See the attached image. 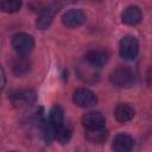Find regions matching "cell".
Here are the masks:
<instances>
[{"instance_id":"e0dca14e","label":"cell","mask_w":152,"mask_h":152,"mask_svg":"<svg viewBox=\"0 0 152 152\" xmlns=\"http://www.w3.org/2000/svg\"><path fill=\"white\" fill-rule=\"evenodd\" d=\"M0 7L5 13H15L21 7V0H0Z\"/></svg>"},{"instance_id":"2e32d148","label":"cell","mask_w":152,"mask_h":152,"mask_svg":"<svg viewBox=\"0 0 152 152\" xmlns=\"http://www.w3.org/2000/svg\"><path fill=\"white\" fill-rule=\"evenodd\" d=\"M87 139L91 142H96V144H100L102 141L106 140L107 138V131L103 128H99V129H87Z\"/></svg>"},{"instance_id":"3957f363","label":"cell","mask_w":152,"mask_h":152,"mask_svg":"<svg viewBox=\"0 0 152 152\" xmlns=\"http://www.w3.org/2000/svg\"><path fill=\"white\" fill-rule=\"evenodd\" d=\"M34 45L33 38L26 33H17L12 38V46L18 55H27L32 51Z\"/></svg>"},{"instance_id":"4fadbf2b","label":"cell","mask_w":152,"mask_h":152,"mask_svg":"<svg viewBox=\"0 0 152 152\" xmlns=\"http://www.w3.org/2000/svg\"><path fill=\"white\" fill-rule=\"evenodd\" d=\"M121 19L127 25H137L141 20V11L137 6H129L122 12Z\"/></svg>"},{"instance_id":"277c9868","label":"cell","mask_w":152,"mask_h":152,"mask_svg":"<svg viewBox=\"0 0 152 152\" xmlns=\"http://www.w3.org/2000/svg\"><path fill=\"white\" fill-rule=\"evenodd\" d=\"M74 102L78 106V107H82V108H90L96 104L97 102V97L96 95L87 89V88H80V89H76L75 93H74Z\"/></svg>"},{"instance_id":"5bb4252c","label":"cell","mask_w":152,"mask_h":152,"mask_svg":"<svg viewBox=\"0 0 152 152\" xmlns=\"http://www.w3.org/2000/svg\"><path fill=\"white\" fill-rule=\"evenodd\" d=\"M30 69H31V62L25 57V55H19L12 61V70L18 76L27 74Z\"/></svg>"},{"instance_id":"8992f818","label":"cell","mask_w":152,"mask_h":152,"mask_svg":"<svg viewBox=\"0 0 152 152\" xmlns=\"http://www.w3.org/2000/svg\"><path fill=\"white\" fill-rule=\"evenodd\" d=\"M62 21L66 27H78L86 21V14L81 10H69L63 14Z\"/></svg>"},{"instance_id":"7c38bea8","label":"cell","mask_w":152,"mask_h":152,"mask_svg":"<svg viewBox=\"0 0 152 152\" xmlns=\"http://www.w3.org/2000/svg\"><path fill=\"white\" fill-rule=\"evenodd\" d=\"M114 116L120 122L129 121L134 116V108L128 103H119L114 109Z\"/></svg>"},{"instance_id":"52a82bcc","label":"cell","mask_w":152,"mask_h":152,"mask_svg":"<svg viewBox=\"0 0 152 152\" xmlns=\"http://www.w3.org/2000/svg\"><path fill=\"white\" fill-rule=\"evenodd\" d=\"M104 116L100 112H89L86 113L82 118V124L86 129H99L104 127Z\"/></svg>"},{"instance_id":"8fae6325","label":"cell","mask_w":152,"mask_h":152,"mask_svg":"<svg viewBox=\"0 0 152 152\" xmlns=\"http://www.w3.org/2000/svg\"><path fill=\"white\" fill-rule=\"evenodd\" d=\"M56 11H58V10L55 6H49V7L44 8L37 18V23H36L37 27L40 30H45L46 27H49L53 20Z\"/></svg>"},{"instance_id":"d6986e66","label":"cell","mask_w":152,"mask_h":152,"mask_svg":"<svg viewBox=\"0 0 152 152\" xmlns=\"http://www.w3.org/2000/svg\"><path fill=\"white\" fill-rule=\"evenodd\" d=\"M147 82H148V84H151L152 86V68L148 70V72H147Z\"/></svg>"},{"instance_id":"6da1fadb","label":"cell","mask_w":152,"mask_h":152,"mask_svg":"<svg viewBox=\"0 0 152 152\" xmlns=\"http://www.w3.org/2000/svg\"><path fill=\"white\" fill-rule=\"evenodd\" d=\"M134 72L126 66L116 68L114 71H112L109 80L110 83L118 88H128L134 83Z\"/></svg>"},{"instance_id":"30bf717a","label":"cell","mask_w":152,"mask_h":152,"mask_svg":"<svg viewBox=\"0 0 152 152\" xmlns=\"http://www.w3.org/2000/svg\"><path fill=\"white\" fill-rule=\"evenodd\" d=\"M97 68L93 66L91 64H89L86 59L83 64H80L78 66V76L82 81L84 82H95L99 78V74H97Z\"/></svg>"},{"instance_id":"7a4b0ae2","label":"cell","mask_w":152,"mask_h":152,"mask_svg":"<svg viewBox=\"0 0 152 152\" xmlns=\"http://www.w3.org/2000/svg\"><path fill=\"white\" fill-rule=\"evenodd\" d=\"M120 56L124 59L132 61L138 56L139 52V44L138 40L132 37V36H126L120 40V46H119Z\"/></svg>"},{"instance_id":"ffe728a7","label":"cell","mask_w":152,"mask_h":152,"mask_svg":"<svg viewBox=\"0 0 152 152\" xmlns=\"http://www.w3.org/2000/svg\"><path fill=\"white\" fill-rule=\"evenodd\" d=\"M93 1H100V0H93Z\"/></svg>"},{"instance_id":"ac0fdd59","label":"cell","mask_w":152,"mask_h":152,"mask_svg":"<svg viewBox=\"0 0 152 152\" xmlns=\"http://www.w3.org/2000/svg\"><path fill=\"white\" fill-rule=\"evenodd\" d=\"M71 127L69 125H62L57 131H56V139L61 142V144H66L70 138H71Z\"/></svg>"},{"instance_id":"5b68a950","label":"cell","mask_w":152,"mask_h":152,"mask_svg":"<svg viewBox=\"0 0 152 152\" xmlns=\"http://www.w3.org/2000/svg\"><path fill=\"white\" fill-rule=\"evenodd\" d=\"M10 99L14 106L24 107V106H28L34 102L36 94L31 89H21V90H15V91L11 93Z\"/></svg>"},{"instance_id":"ba28073f","label":"cell","mask_w":152,"mask_h":152,"mask_svg":"<svg viewBox=\"0 0 152 152\" xmlns=\"http://www.w3.org/2000/svg\"><path fill=\"white\" fill-rule=\"evenodd\" d=\"M84 59H86L89 64H91L93 66L100 69L101 66H103V65L107 63V61H108V52H107L106 50H102V49L90 50V51L86 55Z\"/></svg>"},{"instance_id":"9c48e42d","label":"cell","mask_w":152,"mask_h":152,"mask_svg":"<svg viewBox=\"0 0 152 152\" xmlns=\"http://www.w3.org/2000/svg\"><path fill=\"white\" fill-rule=\"evenodd\" d=\"M133 145H134L133 138L125 133L118 134L113 140V148L116 152H128L133 148Z\"/></svg>"},{"instance_id":"9a60e30c","label":"cell","mask_w":152,"mask_h":152,"mask_svg":"<svg viewBox=\"0 0 152 152\" xmlns=\"http://www.w3.org/2000/svg\"><path fill=\"white\" fill-rule=\"evenodd\" d=\"M63 119H64V115H63V109L56 104L51 108L50 110V119H49V122L53 126V128L57 131L64 122H63Z\"/></svg>"}]
</instances>
